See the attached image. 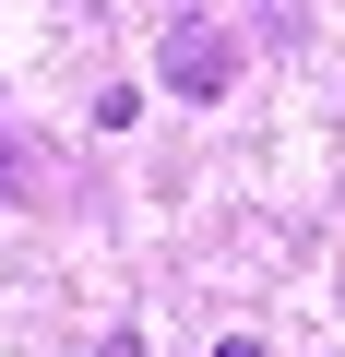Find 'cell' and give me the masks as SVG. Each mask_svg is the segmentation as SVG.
<instances>
[{"mask_svg":"<svg viewBox=\"0 0 345 357\" xmlns=\"http://www.w3.org/2000/svg\"><path fill=\"white\" fill-rule=\"evenodd\" d=\"M107 357H143V333H107Z\"/></svg>","mask_w":345,"mask_h":357,"instance_id":"7a4b0ae2","label":"cell"},{"mask_svg":"<svg viewBox=\"0 0 345 357\" xmlns=\"http://www.w3.org/2000/svg\"><path fill=\"white\" fill-rule=\"evenodd\" d=\"M0 191H13V155H0Z\"/></svg>","mask_w":345,"mask_h":357,"instance_id":"277c9868","label":"cell"},{"mask_svg":"<svg viewBox=\"0 0 345 357\" xmlns=\"http://www.w3.org/2000/svg\"><path fill=\"white\" fill-rule=\"evenodd\" d=\"M155 72H167V96H227V84H238V36H215V24H179Z\"/></svg>","mask_w":345,"mask_h":357,"instance_id":"6da1fadb","label":"cell"},{"mask_svg":"<svg viewBox=\"0 0 345 357\" xmlns=\"http://www.w3.org/2000/svg\"><path fill=\"white\" fill-rule=\"evenodd\" d=\"M215 357H262V345H215Z\"/></svg>","mask_w":345,"mask_h":357,"instance_id":"3957f363","label":"cell"}]
</instances>
